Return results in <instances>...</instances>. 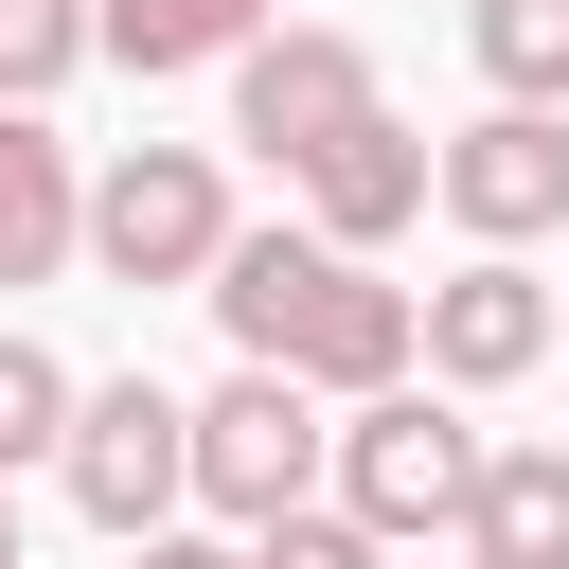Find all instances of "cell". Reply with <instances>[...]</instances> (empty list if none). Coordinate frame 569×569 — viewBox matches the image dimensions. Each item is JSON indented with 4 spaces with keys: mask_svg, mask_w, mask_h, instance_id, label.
I'll use <instances>...</instances> for the list:
<instances>
[{
    "mask_svg": "<svg viewBox=\"0 0 569 569\" xmlns=\"http://www.w3.org/2000/svg\"><path fill=\"white\" fill-rule=\"evenodd\" d=\"M196 302L231 320V356L302 373L320 409H356V391H391V373L427 356V302H409V284H373V249H338L320 213H302V231H231Z\"/></svg>",
    "mask_w": 569,
    "mask_h": 569,
    "instance_id": "1",
    "label": "cell"
},
{
    "mask_svg": "<svg viewBox=\"0 0 569 569\" xmlns=\"http://www.w3.org/2000/svg\"><path fill=\"white\" fill-rule=\"evenodd\" d=\"M480 462H498V445H480L445 391H409V373L338 409V516H373V533H462Z\"/></svg>",
    "mask_w": 569,
    "mask_h": 569,
    "instance_id": "2",
    "label": "cell"
},
{
    "mask_svg": "<svg viewBox=\"0 0 569 569\" xmlns=\"http://www.w3.org/2000/svg\"><path fill=\"white\" fill-rule=\"evenodd\" d=\"M213 249H231L213 142H124V160L89 178V267H107V284H213Z\"/></svg>",
    "mask_w": 569,
    "mask_h": 569,
    "instance_id": "3",
    "label": "cell"
},
{
    "mask_svg": "<svg viewBox=\"0 0 569 569\" xmlns=\"http://www.w3.org/2000/svg\"><path fill=\"white\" fill-rule=\"evenodd\" d=\"M53 480H71V516H89V533H160V516L196 498V409H178L160 373H107V391H71Z\"/></svg>",
    "mask_w": 569,
    "mask_h": 569,
    "instance_id": "4",
    "label": "cell"
},
{
    "mask_svg": "<svg viewBox=\"0 0 569 569\" xmlns=\"http://www.w3.org/2000/svg\"><path fill=\"white\" fill-rule=\"evenodd\" d=\"M320 480H338V427H320V391L249 356V373L196 409V498H213L231 533H267V516H302Z\"/></svg>",
    "mask_w": 569,
    "mask_h": 569,
    "instance_id": "5",
    "label": "cell"
},
{
    "mask_svg": "<svg viewBox=\"0 0 569 569\" xmlns=\"http://www.w3.org/2000/svg\"><path fill=\"white\" fill-rule=\"evenodd\" d=\"M373 107H391V89H373V53H356V36H320V18H284V36H249V53H231V142H267L284 178H302L320 142H356Z\"/></svg>",
    "mask_w": 569,
    "mask_h": 569,
    "instance_id": "6",
    "label": "cell"
},
{
    "mask_svg": "<svg viewBox=\"0 0 569 569\" xmlns=\"http://www.w3.org/2000/svg\"><path fill=\"white\" fill-rule=\"evenodd\" d=\"M445 213H462L480 249L569 231V107H480V124L445 142Z\"/></svg>",
    "mask_w": 569,
    "mask_h": 569,
    "instance_id": "7",
    "label": "cell"
},
{
    "mask_svg": "<svg viewBox=\"0 0 569 569\" xmlns=\"http://www.w3.org/2000/svg\"><path fill=\"white\" fill-rule=\"evenodd\" d=\"M533 356H551V284H533L516 249H480L462 284H427V373H445V391H516Z\"/></svg>",
    "mask_w": 569,
    "mask_h": 569,
    "instance_id": "8",
    "label": "cell"
},
{
    "mask_svg": "<svg viewBox=\"0 0 569 569\" xmlns=\"http://www.w3.org/2000/svg\"><path fill=\"white\" fill-rule=\"evenodd\" d=\"M427 196H445V142H409L391 107H373L356 142H320V160H302V213H320L338 249H391V231H409Z\"/></svg>",
    "mask_w": 569,
    "mask_h": 569,
    "instance_id": "9",
    "label": "cell"
},
{
    "mask_svg": "<svg viewBox=\"0 0 569 569\" xmlns=\"http://www.w3.org/2000/svg\"><path fill=\"white\" fill-rule=\"evenodd\" d=\"M71 249H89V178L36 107H0V284H53Z\"/></svg>",
    "mask_w": 569,
    "mask_h": 569,
    "instance_id": "10",
    "label": "cell"
},
{
    "mask_svg": "<svg viewBox=\"0 0 569 569\" xmlns=\"http://www.w3.org/2000/svg\"><path fill=\"white\" fill-rule=\"evenodd\" d=\"M462 569H569V445H498V462H480Z\"/></svg>",
    "mask_w": 569,
    "mask_h": 569,
    "instance_id": "11",
    "label": "cell"
},
{
    "mask_svg": "<svg viewBox=\"0 0 569 569\" xmlns=\"http://www.w3.org/2000/svg\"><path fill=\"white\" fill-rule=\"evenodd\" d=\"M267 36V0H107V53L124 71H231Z\"/></svg>",
    "mask_w": 569,
    "mask_h": 569,
    "instance_id": "12",
    "label": "cell"
},
{
    "mask_svg": "<svg viewBox=\"0 0 569 569\" xmlns=\"http://www.w3.org/2000/svg\"><path fill=\"white\" fill-rule=\"evenodd\" d=\"M107 53V0H0V107H53Z\"/></svg>",
    "mask_w": 569,
    "mask_h": 569,
    "instance_id": "13",
    "label": "cell"
},
{
    "mask_svg": "<svg viewBox=\"0 0 569 569\" xmlns=\"http://www.w3.org/2000/svg\"><path fill=\"white\" fill-rule=\"evenodd\" d=\"M462 36L498 71V107H569V0H462Z\"/></svg>",
    "mask_w": 569,
    "mask_h": 569,
    "instance_id": "14",
    "label": "cell"
},
{
    "mask_svg": "<svg viewBox=\"0 0 569 569\" xmlns=\"http://www.w3.org/2000/svg\"><path fill=\"white\" fill-rule=\"evenodd\" d=\"M53 445H71V373L0 320V480H18V462H53Z\"/></svg>",
    "mask_w": 569,
    "mask_h": 569,
    "instance_id": "15",
    "label": "cell"
},
{
    "mask_svg": "<svg viewBox=\"0 0 569 569\" xmlns=\"http://www.w3.org/2000/svg\"><path fill=\"white\" fill-rule=\"evenodd\" d=\"M249 569H391V533H373V516H320V498H302V516H267V533H249Z\"/></svg>",
    "mask_w": 569,
    "mask_h": 569,
    "instance_id": "16",
    "label": "cell"
},
{
    "mask_svg": "<svg viewBox=\"0 0 569 569\" xmlns=\"http://www.w3.org/2000/svg\"><path fill=\"white\" fill-rule=\"evenodd\" d=\"M124 569H249V551H213V533H178V516H160V533H124Z\"/></svg>",
    "mask_w": 569,
    "mask_h": 569,
    "instance_id": "17",
    "label": "cell"
},
{
    "mask_svg": "<svg viewBox=\"0 0 569 569\" xmlns=\"http://www.w3.org/2000/svg\"><path fill=\"white\" fill-rule=\"evenodd\" d=\"M0 569H18V498H0Z\"/></svg>",
    "mask_w": 569,
    "mask_h": 569,
    "instance_id": "18",
    "label": "cell"
}]
</instances>
